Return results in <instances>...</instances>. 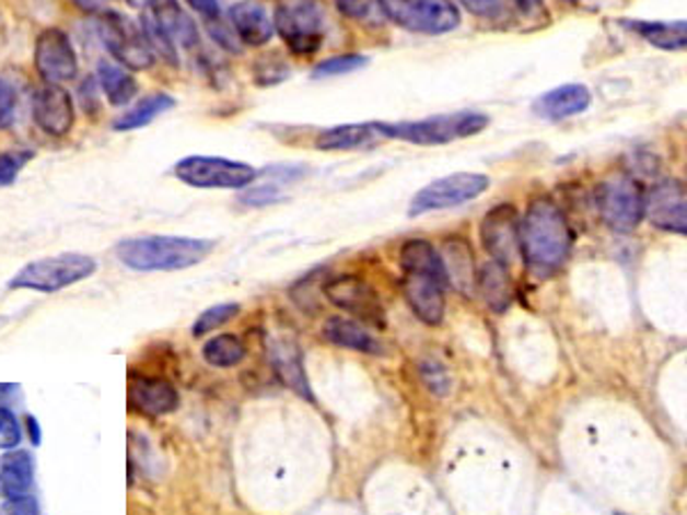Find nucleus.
Here are the masks:
<instances>
[{
	"label": "nucleus",
	"instance_id": "f257e3e1",
	"mask_svg": "<svg viewBox=\"0 0 687 515\" xmlns=\"http://www.w3.org/2000/svg\"><path fill=\"white\" fill-rule=\"evenodd\" d=\"M573 234L563 211L550 198L529 202L521 223V255L529 271L550 278L569 259Z\"/></svg>",
	"mask_w": 687,
	"mask_h": 515
},
{
	"label": "nucleus",
	"instance_id": "f03ea898",
	"mask_svg": "<svg viewBox=\"0 0 687 515\" xmlns=\"http://www.w3.org/2000/svg\"><path fill=\"white\" fill-rule=\"evenodd\" d=\"M213 241L190 236H138L117 245V259L131 271H186L202 264L211 250Z\"/></svg>",
	"mask_w": 687,
	"mask_h": 515
},
{
	"label": "nucleus",
	"instance_id": "7ed1b4c3",
	"mask_svg": "<svg viewBox=\"0 0 687 515\" xmlns=\"http://www.w3.org/2000/svg\"><path fill=\"white\" fill-rule=\"evenodd\" d=\"M488 127V117L481 113H450V115H433L417 121H374L376 133L404 140L410 144H447L458 138H470L481 133Z\"/></svg>",
	"mask_w": 687,
	"mask_h": 515
},
{
	"label": "nucleus",
	"instance_id": "20e7f679",
	"mask_svg": "<svg viewBox=\"0 0 687 515\" xmlns=\"http://www.w3.org/2000/svg\"><path fill=\"white\" fill-rule=\"evenodd\" d=\"M273 26L296 56H314L324 44L326 12L318 0H276Z\"/></svg>",
	"mask_w": 687,
	"mask_h": 515
},
{
	"label": "nucleus",
	"instance_id": "39448f33",
	"mask_svg": "<svg viewBox=\"0 0 687 515\" xmlns=\"http://www.w3.org/2000/svg\"><path fill=\"white\" fill-rule=\"evenodd\" d=\"M96 271V261L81 253H62L56 257H46L31 261L10 280V289H31L39 293H56L71 284H79L92 278Z\"/></svg>",
	"mask_w": 687,
	"mask_h": 515
},
{
	"label": "nucleus",
	"instance_id": "423d86ee",
	"mask_svg": "<svg viewBox=\"0 0 687 515\" xmlns=\"http://www.w3.org/2000/svg\"><path fill=\"white\" fill-rule=\"evenodd\" d=\"M596 209L612 232L630 234L647 215V195L630 177H607L596 188Z\"/></svg>",
	"mask_w": 687,
	"mask_h": 515
},
{
	"label": "nucleus",
	"instance_id": "0eeeda50",
	"mask_svg": "<svg viewBox=\"0 0 687 515\" xmlns=\"http://www.w3.org/2000/svg\"><path fill=\"white\" fill-rule=\"evenodd\" d=\"M96 31H100V37L110 56L121 67L133 71H147L154 67V48L147 42L142 28H138L129 16L108 10L96 21Z\"/></svg>",
	"mask_w": 687,
	"mask_h": 515
},
{
	"label": "nucleus",
	"instance_id": "6e6552de",
	"mask_svg": "<svg viewBox=\"0 0 687 515\" xmlns=\"http://www.w3.org/2000/svg\"><path fill=\"white\" fill-rule=\"evenodd\" d=\"M175 175L193 188L238 190L253 186L259 172L248 163L220 156H186L175 165Z\"/></svg>",
	"mask_w": 687,
	"mask_h": 515
},
{
	"label": "nucleus",
	"instance_id": "1a4fd4ad",
	"mask_svg": "<svg viewBox=\"0 0 687 515\" xmlns=\"http://www.w3.org/2000/svg\"><path fill=\"white\" fill-rule=\"evenodd\" d=\"M490 186V179L479 172H454V175L440 177L424 186L422 190L415 192L410 200L408 213L410 215H424L431 211H445L461 207L465 202L477 200Z\"/></svg>",
	"mask_w": 687,
	"mask_h": 515
},
{
	"label": "nucleus",
	"instance_id": "9d476101",
	"mask_svg": "<svg viewBox=\"0 0 687 515\" xmlns=\"http://www.w3.org/2000/svg\"><path fill=\"white\" fill-rule=\"evenodd\" d=\"M387 14L401 28L424 35H445L461 23V12L452 0H404L389 5Z\"/></svg>",
	"mask_w": 687,
	"mask_h": 515
},
{
	"label": "nucleus",
	"instance_id": "9b49d317",
	"mask_svg": "<svg viewBox=\"0 0 687 515\" xmlns=\"http://www.w3.org/2000/svg\"><path fill=\"white\" fill-rule=\"evenodd\" d=\"M324 296L339 309L360 318V324L385 326V309L370 282L358 276H339L324 284Z\"/></svg>",
	"mask_w": 687,
	"mask_h": 515
},
{
	"label": "nucleus",
	"instance_id": "f8f14e48",
	"mask_svg": "<svg viewBox=\"0 0 687 515\" xmlns=\"http://www.w3.org/2000/svg\"><path fill=\"white\" fill-rule=\"evenodd\" d=\"M481 243L493 261L511 266L521 257V220L511 204L490 209L481 220Z\"/></svg>",
	"mask_w": 687,
	"mask_h": 515
},
{
	"label": "nucleus",
	"instance_id": "ddd939ff",
	"mask_svg": "<svg viewBox=\"0 0 687 515\" xmlns=\"http://www.w3.org/2000/svg\"><path fill=\"white\" fill-rule=\"evenodd\" d=\"M35 67L46 83H67L79 71V58L71 39L60 28H46L35 42Z\"/></svg>",
	"mask_w": 687,
	"mask_h": 515
},
{
	"label": "nucleus",
	"instance_id": "4468645a",
	"mask_svg": "<svg viewBox=\"0 0 687 515\" xmlns=\"http://www.w3.org/2000/svg\"><path fill=\"white\" fill-rule=\"evenodd\" d=\"M649 223L662 232L687 236V186L678 179H662L647 195Z\"/></svg>",
	"mask_w": 687,
	"mask_h": 515
},
{
	"label": "nucleus",
	"instance_id": "2eb2a0df",
	"mask_svg": "<svg viewBox=\"0 0 687 515\" xmlns=\"http://www.w3.org/2000/svg\"><path fill=\"white\" fill-rule=\"evenodd\" d=\"M445 282L422 276V273H404L401 291L412 314L427 326H440L445 318Z\"/></svg>",
	"mask_w": 687,
	"mask_h": 515
},
{
	"label": "nucleus",
	"instance_id": "dca6fc26",
	"mask_svg": "<svg viewBox=\"0 0 687 515\" xmlns=\"http://www.w3.org/2000/svg\"><path fill=\"white\" fill-rule=\"evenodd\" d=\"M127 401H129V408L140 414L161 417V414L175 412L179 408V391L165 378L131 374Z\"/></svg>",
	"mask_w": 687,
	"mask_h": 515
},
{
	"label": "nucleus",
	"instance_id": "f3484780",
	"mask_svg": "<svg viewBox=\"0 0 687 515\" xmlns=\"http://www.w3.org/2000/svg\"><path fill=\"white\" fill-rule=\"evenodd\" d=\"M33 115L48 136H67L73 127V102L62 85L46 83L35 92Z\"/></svg>",
	"mask_w": 687,
	"mask_h": 515
},
{
	"label": "nucleus",
	"instance_id": "a211bd4d",
	"mask_svg": "<svg viewBox=\"0 0 687 515\" xmlns=\"http://www.w3.org/2000/svg\"><path fill=\"white\" fill-rule=\"evenodd\" d=\"M268 360H271L276 374L282 378L287 387H291L299 397L307 401L314 399L305 366H303V353L296 341L287 335L268 337Z\"/></svg>",
	"mask_w": 687,
	"mask_h": 515
},
{
	"label": "nucleus",
	"instance_id": "6ab92c4d",
	"mask_svg": "<svg viewBox=\"0 0 687 515\" xmlns=\"http://www.w3.org/2000/svg\"><path fill=\"white\" fill-rule=\"evenodd\" d=\"M144 16L175 46L195 48L200 44L198 26H195V21L184 12L177 0H152Z\"/></svg>",
	"mask_w": 687,
	"mask_h": 515
},
{
	"label": "nucleus",
	"instance_id": "aec40b11",
	"mask_svg": "<svg viewBox=\"0 0 687 515\" xmlns=\"http://www.w3.org/2000/svg\"><path fill=\"white\" fill-rule=\"evenodd\" d=\"M307 175V167L303 165H273L266 167L257 175V186H251L241 195V202L248 207H268L284 198V188L289 184H296Z\"/></svg>",
	"mask_w": 687,
	"mask_h": 515
},
{
	"label": "nucleus",
	"instance_id": "412c9836",
	"mask_svg": "<svg viewBox=\"0 0 687 515\" xmlns=\"http://www.w3.org/2000/svg\"><path fill=\"white\" fill-rule=\"evenodd\" d=\"M230 21L236 37L248 46H264L276 35L273 19L257 0H238L230 10Z\"/></svg>",
	"mask_w": 687,
	"mask_h": 515
},
{
	"label": "nucleus",
	"instance_id": "4be33fe9",
	"mask_svg": "<svg viewBox=\"0 0 687 515\" xmlns=\"http://www.w3.org/2000/svg\"><path fill=\"white\" fill-rule=\"evenodd\" d=\"M324 337L339 349H349L362 355H383L385 349L379 337H374L364 324L347 316H330L324 324Z\"/></svg>",
	"mask_w": 687,
	"mask_h": 515
},
{
	"label": "nucleus",
	"instance_id": "5701e85b",
	"mask_svg": "<svg viewBox=\"0 0 687 515\" xmlns=\"http://www.w3.org/2000/svg\"><path fill=\"white\" fill-rule=\"evenodd\" d=\"M589 104H592V92L580 83H569L538 96L534 102V113L544 119L559 121L584 113Z\"/></svg>",
	"mask_w": 687,
	"mask_h": 515
},
{
	"label": "nucleus",
	"instance_id": "b1692460",
	"mask_svg": "<svg viewBox=\"0 0 687 515\" xmlns=\"http://www.w3.org/2000/svg\"><path fill=\"white\" fill-rule=\"evenodd\" d=\"M35 481V460L26 449H10L0 456V498L14 500L31 493Z\"/></svg>",
	"mask_w": 687,
	"mask_h": 515
},
{
	"label": "nucleus",
	"instance_id": "393cba45",
	"mask_svg": "<svg viewBox=\"0 0 687 515\" xmlns=\"http://www.w3.org/2000/svg\"><path fill=\"white\" fill-rule=\"evenodd\" d=\"M399 264L404 273H422L443 280L447 284V273L445 264L440 250H435V245L424 241V238H410L401 245L399 253Z\"/></svg>",
	"mask_w": 687,
	"mask_h": 515
},
{
	"label": "nucleus",
	"instance_id": "a878e982",
	"mask_svg": "<svg viewBox=\"0 0 687 515\" xmlns=\"http://www.w3.org/2000/svg\"><path fill=\"white\" fill-rule=\"evenodd\" d=\"M440 255H443L447 282H452L463 293H470L477 289L475 257H473L468 241L450 238V241H445V248Z\"/></svg>",
	"mask_w": 687,
	"mask_h": 515
},
{
	"label": "nucleus",
	"instance_id": "bb28decb",
	"mask_svg": "<svg viewBox=\"0 0 687 515\" xmlns=\"http://www.w3.org/2000/svg\"><path fill=\"white\" fill-rule=\"evenodd\" d=\"M477 291L490 309L504 312L513 301V282L509 268L498 261L484 264L477 273Z\"/></svg>",
	"mask_w": 687,
	"mask_h": 515
},
{
	"label": "nucleus",
	"instance_id": "cd10ccee",
	"mask_svg": "<svg viewBox=\"0 0 687 515\" xmlns=\"http://www.w3.org/2000/svg\"><path fill=\"white\" fill-rule=\"evenodd\" d=\"M632 28L660 51H687V21H637Z\"/></svg>",
	"mask_w": 687,
	"mask_h": 515
},
{
	"label": "nucleus",
	"instance_id": "c85d7f7f",
	"mask_svg": "<svg viewBox=\"0 0 687 515\" xmlns=\"http://www.w3.org/2000/svg\"><path fill=\"white\" fill-rule=\"evenodd\" d=\"M175 104H177V102L172 100L170 94H163V92L144 96V100H140L136 106H131L125 115L115 119L113 129H115V131L142 129V127H147V125H152V121H154L159 115H163V113L175 108Z\"/></svg>",
	"mask_w": 687,
	"mask_h": 515
},
{
	"label": "nucleus",
	"instance_id": "c756f323",
	"mask_svg": "<svg viewBox=\"0 0 687 515\" xmlns=\"http://www.w3.org/2000/svg\"><path fill=\"white\" fill-rule=\"evenodd\" d=\"M374 136V121H370V125H341L318 136L316 147L324 152H351L372 142Z\"/></svg>",
	"mask_w": 687,
	"mask_h": 515
},
{
	"label": "nucleus",
	"instance_id": "7c9ffc66",
	"mask_svg": "<svg viewBox=\"0 0 687 515\" xmlns=\"http://www.w3.org/2000/svg\"><path fill=\"white\" fill-rule=\"evenodd\" d=\"M100 85L106 94V100L110 102V106H127L136 92H138V83L131 77V73L121 67V65H113V62H100Z\"/></svg>",
	"mask_w": 687,
	"mask_h": 515
},
{
	"label": "nucleus",
	"instance_id": "2f4dec72",
	"mask_svg": "<svg viewBox=\"0 0 687 515\" xmlns=\"http://www.w3.org/2000/svg\"><path fill=\"white\" fill-rule=\"evenodd\" d=\"M245 355H248V349H245L243 339L232 332L216 335L202 347L205 362L216 366V370H230V366L241 364Z\"/></svg>",
	"mask_w": 687,
	"mask_h": 515
},
{
	"label": "nucleus",
	"instance_id": "473e14b6",
	"mask_svg": "<svg viewBox=\"0 0 687 515\" xmlns=\"http://www.w3.org/2000/svg\"><path fill=\"white\" fill-rule=\"evenodd\" d=\"M335 3L344 16L362 23V26L381 28L389 21L385 0H335Z\"/></svg>",
	"mask_w": 687,
	"mask_h": 515
},
{
	"label": "nucleus",
	"instance_id": "72a5a7b5",
	"mask_svg": "<svg viewBox=\"0 0 687 515\" xmlns=\"http://www.w3.org/2000/svg\"><path fill=\"white\" fill-rule=\"evenodd\" d=\"M238 305L236 303H220V305H213L209 309H205L198 318H195L193 324V337H205L209 332H213L216 328L225 326L228 321H232V318L238 314Z\"/></svg>",
	"mask_w": 687,
	"mask_h": 515
},
{
	"label": "nucleus",
	"instance_id": "f704fd0d",
	"mask_svg": "<svg viewBox=\"0 0 687 515\" xmlns=\"http://www.w3.org/2000/svg\"><path fill=\"white\" fill-rule=\"evenodd\" d=\"M366 62L364 56L358 54H347V56H335L326 62L318 65L314 69V79H333V77H344V73H353L358 69H362Z\"/></svg>",
	"mask_w": 687,
	"mask_h": 515
},
{
	"label": "nucleus",
	"instance_id": "c9c22d12",
	"mask_svg": "<svg viewBox=\"0 0 687 515\" xmlns=\"http://www.w3.org/2000/svg\"><path fill=\"white\" fill-rule=\"evenodd\" d=\"M420 372H422L424 385L433 391V395H438V397L450 395V389H452V374L445 370L443 362H438V360H424V362L420 364Z\"/></svg>",
	"mask_w": 687,
	"mask_h": 515
},
{
	"label": "nucleus",
	"instance_id": "e433bc0d",
	"mask_svg": "<svg viewBox=\"0 0 687 515\" xmlns=\"http://www.w3.org/2000/svg\"><path fill=\"white\" fill-rule=\"evenodd\" d=\"M33 152H0V188L16 182L19 172L28 165Z\"/></svg>",
	"mask_w": 687,
	"mask_h": 515
},
{
	"label": "nucleus",
	"instance_id": "4c0bfd02",
	"mask_svg": "<svg viewBox=\"0 0 687 515\" xmlns=\"http://www.w3.org/2000/svg\"><path fill=\"white\" fill-rule=\"evenodd\" d=\"M19 445H21V424L16 420V414L8 406H0V449L10 452V449H19Z\"/></svg>",
	"mask_w": 687,
	"mask_h": 515
},
{
	"label": "nucleus",
	"instance_id": "58836bf2",
	"mask_svg": "<svg viewBox=\"0 0 687 515\" xmlns=\"http://www.w3.org/2000/svg\"><path fill=\"white\" fill-rule=\"evenodd\" d=\"M14 113H16L14 90L0 79V129H8L12 125Z\"/></svg>",
	"mask_w": 687,
	"mask_h": 515
},
{
	"label": "nucleus",
	"instance_id": "ea45409f",
	"mask_svg": "<svg viewBox=\"0 0 687 515\" xmlns=\"http://www.w3.org/2000/svg\"><path fill=\"white\" fill-rule=\"evenodd\" d=\"M0 515H39V504L31 495L5 500L3 508H0Z\"/></svg>",
	"mask_w": 687,
	"mask_h": 515
},
{
	"label": "nucleus",
	"instance_id": "a19ab883",
	"mask_svg": "<svg viewBox=\"0 0 687 515\" xmlns=\"http://www.w3.org/2000/svg\"><path fill=\"white\" fill-rule=\"evenodd\" d=\"M461 3L484 19H493L502 12V0H461Z\"/></svg>",
	"mask_w": 687,
	"mask_h": 515
},
{
	"label": "nucleus",
	"instance_id": "79ce46f5",
	"mask_svg": "<svg viewBox=\"0 0 687 515\" xmlns=\"http://www.w3.org/2000/svg\"><path fill=\"white\" fill-rule=\"evenodd\" d=\"M188 3H190V8H193L195 12H200L209 23L220 21V5H218V0H188Z\"/></svg>",
	"mask_w": 687,
	"mask_h": 515
},
{
	"label": "nucleus",
	"instance_id": "37998d69",
	"mask_svg": "<svg viewBox=\"0 0 687 515\" xmlns=\"http://www.w3.org/2000/svg\"><path fill=\"white\" fill-rule=\"evenodd\" d=\"M71 3L77 5L79 10H83V12L104 14V12H108V5L113 3V0H71Z\"/></svg>",
	"mask_w": 687,
	"mask_h": 515
},
{
	"label": "nucleus",
	"instance_id": "c03bdc74",
	"mask_svg": "<svg viewBox=\"0 0 687 515\" xmlns=\"http://www.w3.org/2000/svg\"><path fill=\"white\" fill-rule=\"evenodd\" d=\"M26 429H28V435H31V443H33V447H39V445H42V429H39L37 417H33V414H28V417H26Z\"/></svg>",
	"mask_w": 687,
	"mask_h": 515
},
{
	"label": "nucleus",
	"instance_id": "a18cd8bd",
	"mask_svg": "<svg viewBox=\"0 0 687 515\" xmlns=\"http://www.w3.org/2000/svg\"><path fill=\"white\" fill-rule=\"evenodd\" d=\"M515 3V8H519L521 12H525V14H534V12H538L542 10V0H513Z\"/></svg>",
	"mask_w": 687,
	"mask_h": 515
},
{
	"label": "nucleus",
	"instance_id": "49530a36",
	"mask_svg": "<svg viewBox=\"0 0 687 515\" xmlns=\"http://www.w3.org/2000/svg\"><path fill=\"white\" fill-rule=\"evenodd\" d=\"M12 389H14V385H10V383H0V399L8 397Z\"/></svg>",
	"mask_w": 687,
	"mask_h": 515
},
{
	"label": "nucleus",
	"instance_id": "de8ad7c7",
	"mask_svg": "<svg viewBox=\"0 0 687 515\" xmlns=\"http://www.w3.org/2000/svg\"><path fill=\"white\" fill-rule=\"evenodd\" d=\"M129 3H131V5H136V8H142V10H147V8H150V3H152V0H129Z\"/></svg>",
	"mask_w": 687,
	"mask_h": 515
},
{
	"label": "nucleus",
	"instance_id": "09e8293b",
	"mask_svg": "<svg viewBox=\"0 0 687 515\" xmlns=\"http://www.w3.org/2000/svg\"><path fill=\"white\" fill-rule=\"evenodd\" d=\"M617 515H624V513H617Z\"/></svg>",
	"mask_w": 687,
	"mask_h": 515
}]
</instances>
